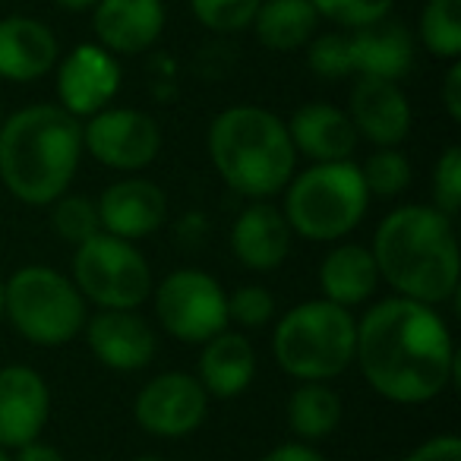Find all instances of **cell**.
<instances>
[{"label": "cell", "mask_w": 461, "mask_h": 461, "mask_svg": "<svg viewBox=\"0 0 461 461\" xmlns=\"http://www.w3.org/2000/svg\"><path fill=\"white\" fill-rule=\"evenodd\" d=\"M354 364L379 398L395 404L433 402L458 376V354L439 310L398 294L360 316Z\"/></svg>", "instance_id": "6da1fadb"}, {"label": "cell", "mask_w": 461, "mask_h": 461, "mask_svg": "<svg viewBox=\"0 0 461 461\" xmlns=\"http://www.w3.org/2000/svg\"><path fill=\"white\" fill-rule=\"evenodd\" d=\"M259 461H326V455L320 448H313L310 442H282V446L269 448Z\"/></svg>", "instance_id": "e575fe53"}, {"label": "cell", "mask_w": 461, "mask_h": 461, "mask_svg": "<svg viewBox=\"0 0 461 461\" xmlns=\"http://www.w3.org/2000/svg\"><path fill=\"white\" fill-rule=\"evenodd\" d=\"M276 316V297L263 285H240L234 294H228V322H238L240 329H263Z\"/></svg>", "instance_id": "1f68e13d"}, {"label": "cell", "mask_w": 461, "mask_h": 461, "mask_svg": "<svg viewBox=\"0 0 461 461\" xmlns=\"http://www.w3.org/2000/svg\"><path fill=\"white\" fill-rule=\"evenodd\" d=\"M58 102L77 121L98 114L121 89V64L102 45H77L58 60Z\"/></svg>", "instance_id": "4fadbf2b"}, {"label": "cell", "mask_w": 461, "mask_h": 461, "mask_svg": "<svg viewBox=\"0 0 461 461\" xmlns=\"http://www.w3.org/2000/svg\"><path fill=\"white\" fill-rule=\"evenodd\" d=\"M253 35L263 48L278 54L301 51L320 35V14L310 0H263L250 23Z\"/></svg>", "instance_id": "cb8c5ba5"}, {"label": "cell", "mask_w": 461, "mask_h": 461, "mask_svg": "<svg viewBox=\"0 0 461 461\" xmlns=\"http://www.w3.org/2000/svg\"><path fill=\"white\" fill-rule=\"evenodd\" d=\"M420 45L436 60L461 58V0H427L417 23Z\"/></svg>", "instance_id": "484cf974"}, {"label": "cell", "mask_w": 461, "mask_h": 461, "mask_svg": "<svg viewBox=\"0 0 461 461\" xmlns=\"http://www.w3.org/2000/svg\"><path fill=\"white\" fill-rule=\"evenodd\" d=\"M83 161V121L60 104H29L0 123V184L26 205H51Z\"/></svg>", "instance_id": "3957f363"}, {"label": "cell", "mask_w": 461, "mask_h": 461, "mask_svg": "<svg viewBox=\"0 0 461 461\" xmlns=\"http://www.w3.org/2000/svg\"><path fill=\"white\" fill-rule=\"evenodd\" d=\"M307 67L320 79H404L414 67L411 29L395 16L351 29V32H322L307 45Z\"/></svg>", "instance_id": "ba28073f"}, {"label": "cell", "mask_w": 461, "mask_h": 461, "mask_svg": "<svg viewBox=\"0 0 461 461\" xmlns=\"http://www.w3.org/2000/svg\"><path fill=\"white\" fill-rule=\"evenodd\" d=\"M95 205L104 234L133 240V244L155 234L167 218V193L149 177L114 180L104 186Z\"/></svg>", "instance_id": "e0dca14e"}, {"label": "cell", "mask_w": 461, "mask_h": 461, "mask_svg": "<svg viewBox=\"0 0 461 461\" xmlns=\"http://www.w3.org/2000/svg\"><path fill=\"white\" fill-rule=\"evenodd\" d=\"M51 417V389L26 364L0 366V448L16 452L41 436Z\"/></svg>", "instance_id": "5bb4252c"}, {"label": "cell", "mask_w": 461, "mask_h": 461, "mask_svg": "<svg viewBox=\"0 0 461 461\" xmlns=\"http://www.w3.org/2000/svg\"><path fill=\"white\" fill-rule=\"evenodd\" d=\"M285 221L291 234L313 244H335L348 238L366 218V193L360 165L354 161H320L294 174L285 186Z\"/></svg>", "instance_id": "8992f818"}, {"label": "cell", "mask_w": 461, "mask_h": 461, "mask_svg": "<svg viewBox=\"0 0 461 461\" xmlns=\"http://www.w3.org/2000/svg\"><path fill=\"white\" fill-rule=\"evenodd\" d=\"M0 461H14V458H10V452H7V448H0Z\"/></svg>", "instance_id": "ab89813d"}, {"label": "cell", "mask_w": 461, "mask_h": 461, "mask_svg": "<svg viewBox=\"0 0 461 461\" xmlns=\"http://www.w3.org/2000/svg\"><path fill=\"white\" fill-rule=\"evenodd\" d=\"M60 60V41L48 23L35 16H4L0 20V79L35 83L45 79Z\"/></svg>", "instance_id": "d6986e66"}, {"label": "cell", "mask_w": 461, "mask_h": 461, "mask_svg": "<svg viewBox=\"0 0 461 461\" xmlns=\"http://www.w3.org/2000/svg\"><path fill=\"white\" fill-rule=\"evenodd\" d=\"M402 461H461V439L452 433L433 436V439H427L417 448H411Z\"/></svg>", "instance_id": "d6a6232c"}, {"label": "cell", "mask_w": 461, "mask_h": 461, "mask_svg": "<svg viewBox=\"0 0 461 461\" xmlns=\"http://www.w3.org/2000/svg\"><path fill=\"white\" fill-rule=\"evenodd\" d=\"M4 316L20 339L64 348L83 335L89 307L70 276L51 266H23L4 282Z\"/></svg>", "instance_id": "52a82bcc"}, {"label": "cell", "mask_w": 461, "mask_h": 461, "mask_svg": "<svg viewBox=\"0 0 461 461\" xmlns=\"http://www.w3.org/2000/svg\"><path fill=\"white\" fill-rule=\"evenodd\" d=\"M209 417V395L193 373L167 370L152 376L133 398V420L155 439H184Z\"/></svg>", "instance_id": "7c38bea8"}, {"label": "cell", "mask_w": 461, "mask_h": 461, "mask_svg": "<svg viewBox=\"0 0 461 461\" xmlns=\"http://www.w3.org/2000/svg\"><path fill=\"white\" fill-rule=\"evenodd\" d=\"M379 288V272L370 247L339 244L320 263V291L326 301L351 310L366 303Z\"/></svg>", "instance_id": "603a6c76"}, {"label": "cell", "mask_w": 461, "mask_h": 461, "mask_svg": "<svg viewBox=\"0 0 461 461\" xmlns=\"http://www.w3.org/2000/svg\"><path fill=\"white\" fill-rule=\"evenodd\" d=\"M288 136L297 155H307L313 165L320 161H351L357 152V130L348 111L332 102H307L291 114Z\"/></svg>", "instance_id": "44dd1931"}, {"label": "cell", "mask_w": 461, "mask_h": 461, "mask_svg": "<svg viewBox=\"0 0 461 461\" xmlns=\"http://www.w3.org/2000/svg\"><path fill=\"white\" fill-rule=\"evenodd\" d=\"M212 167L228 190L250 199H272L294 177L297 152L288 123L259 104H230L218 111L205 133Z\"/></svg>", "instance_id": "277c9868"}, {"label": "cell", "mask_w": 461, "mask_h": 461, "mask_svg": "<svg viewBox=\"0 0 461 461\" xmlns=\"http://www.w3.org/2000/svg\"><path fill=\"white\" fill-rule=\"evenodd\" d=\"M0 320H4V282H0Z\"/></svg>", "instance_id": "f35d334b"}, {"label": "cell", "mask_w": 461, "mask_h": 461, "mask_svg": "<svg viewBox=\"0 0 461 461\" xmlns=\"http://www.w3.org/2000/svg\"><path fill=\"white\" fill-rule=\"evenodd\" d=\"M83 335L92 357L114 373L146 370L158 351L155 329L136 310H98L86 320Z\"/></svg>", "instance_id": "2e32d148"}, {"label": "cell", "mask_w": 461, "mask_h": 461, "mask_svg": "<svg viewBox=\"0 0 461 461\" xmlns=\"http://www.w3.org/2000/svg\"><path fill=\"white\" fill-rule=\"evenodd\" d=\"M341 423V395L326 383H301L288 398V427L301 442H320Z\"/></svg>", "instance_id": "d4e9b609"}, {"label": "cell", "mask_w": 461, "mask_h": 461, "mask_svg": "<svg viewBox=\"0 0 461 461\" xmlns=\"http://www.w3.org/2000/svg\"><path fill=\"white\" fill-rule=\"evenodd\" d=\"M60 10H67V14H92V7H95L98 0H54Z\"/></svg>", "instance_id": "8d00e7d4"}, {"label": "cell", "mask_w": 461, "mask_h": 461, "mask_svg": "<svg viewBox=\"0 0 461 461\" xmlns=\"http://www.w3.org/2000/svg\"><path fill=\"white\" fill-rule=\"evenodd\" d=\"M439 95H442V108H446L448 121L461 123V60H448Z\"/></svg>", "instance_id": "836d02e7"}, {"label": "cell", "mask_w": 461, "mask_h": 461, "mask_svg": "<svg viewBox=\"0 0 461 461\" xmlns=\"http://www.w3.org/2000/svg\"><path fill=\"white\" fill-rule=\"evenodd\" d=\"M196 379L209 398H238L257 379V348L244 332H218L203 345Z\"/></svg>", "instance_id": "7402d4cb"}, {"label": "cell", "mask_w": 461, "mask_h": 461, "mask_svg": "<svg viewBox=\"0 0 461 461\" xmlns=\"http://www.w3.org/2000/svg\"><path fill=\"white\" fill-rule=\"evenodd\" d=\"M83 149L121 174H136L149 167L161 152V127L152 114L140 108H102L86 117Z\"/></svg>", "instance_id": "8fae6325"}, {"label": "cell", "mask_w": 461, "mask_h": 461, "mask_svg": "<svg viewBox=\"0 0 461 461\" xmlns=\"http://www.w3.org/2000/svg\"><path fill=\"white\" fill-rule=\"evenodd\" d=\"M10 458H14V461H67L60 448L48 446V442H41V439L16 448V455H10Z\"/></svg>", "instance_id": "d590c367"}, {"label": "cell", "mask_w": 461, "mask_h": 461, "mask_svg": "<svg viewBox=\"0 0 461 461\" xmlns=\"http://www.w3.org/2000/svg\"><path fill=\"white\" fill-rule=\"evenodd\" d=\"M51 228L60 240L79 247L83 240L102 234V221H98V205L86 193H64L60 199L51 203Z\"/></svg>", "instance_id": "4316f807"}, {"label": "cell", "mask_w": 461, "mask_h": 461, "mask_svg": "<svg viewBox=\"0 0 461 461\" xmlns=\"http://www.w3.org/2000/svg\"><path fill=\"white\" fill-rule=\"evenodd\" d=\"M263 0H190V10L203 29L215 35H238L250 29Z\"/></svg>", "instance_id": "f1b7e54d"}, {"label": "cell", "mask_w": 461, "mask_h": 461, "mask_svg": "<svg viewBox=\"0 0 461 461\" xmlns=\"http://www.w3.org/2000/svg\"><path fill=\"white\" fill-rule=\"evenodd\" d=\"M0 123H4V108H0Z\"/></svg>", "instance_id": "60d3db41"}, {"label": "cell", "mask_w": 461, "mask_h": 461, "mask_svg": "<svg viewBox=\"0 0 461 461\" xmlns=\"http://www.w3.org/2000/svg\"><path fill=\"white\" fill-rule=\"evenodd\" d=\"M357 320L351 310L326 301L291 307L272 332V357L297 383H329L354 364Z\"/></svg>", "instance_id": "5b68a950"}, {"label": "cell", "mask_w": 461, "mask_h": 461, "mask_svg": "<svg viewBox=\"0 0 461 461\" xmlns=\"http://www.w3.org/2000/svg\"><path fill=\"white\" fill-rule=\"evenodd\" d=\"M320 20H329L339 29H360L392 14L395 0H310Z\"/></svg>", "instance_id": "f546056e"}, {"label": "cell", "mask_w": 461, "mask_h": 461, "mask_svg": "<svg viewBox=\"0 0 461 461\" xmlns=\"http://www.w3.org/2000/svg\"><path fill=\"white\" fill-rule=\"evenodd\" d=\"M360 174H364V184L370 196L392 199L411 186L414 167H411L408 155H404L402 149H376V152L360 165Z\"/></svg>", "instance_id": "83f0119b"}, {"label": "cell", "mask_w": 461, "mask_h": 461, "mask_svg": "<svg viewBox=\"0 0 461 461\" xmlns=\"http://www.w3.org/2000/svg\"><path fill=\"white\" fill-rule=\"evenodd\" d=\"M158 326L184 345H205L228 322V294L221 282L203 269H174L152 288Z\"/></svg>", "instance_id": "30bf717a"}, {"label": "cell", "mask_w": 461, "mask_h": 461, "mask_svg": "<svg viewBox=\"0 0 461 461\" xmlns=\"http://www.w3.org/2000/svg\"><path fill=\"white\" fill-rule=\"evenodd\" d=\"M133 461H165V458H158V455H140V458H133Z\"/></svg>", "instance_id": "74e56055"}, {"label": "cell", "mask_w": 461, "mask_h": 461, "mask_svg": "<svg viewBox=\"0 0 461 461\" xmlns=\"http://www.w3.org/2000/svg\"><path fill=\"white\" fill-rule=\"evenodd\" d=\"M429 193H433V209L442 215L455 218L461 212V146H448L433 165L429 177Z\"/></svg>", "instance_id": "4dcf8cb0"}, {"label": "cell", "mask_w": 461, "mask_h": 461, "mask_svg": "<svg viewBox=\"0 0 461 461\" xmlns=\"http://www.w3.org/2000/svg\"><path fill=\"white\" fill-rule=\"evenodd\" d=\"M373 263L379 282L398 297L439 307L458 291V238L455 218L433 205H398L379 221L373 234Z\"/></svg>", "instance_id": "7a4b0ae2"}, {"label": "cell", "mask_w": 461, "mask_h": 461, "mask_svg": "<svg viewBox=\"0 0 461 461\" xmlns=\"http://www.w3.org/2000/svg\"><path fill=\"white\" fill-rule=\"evenodd\" d=\"M291 228L269 199L250 203L230 224V253L250 272H276L291 253Z\"/></svg>", "instance_id": "ffe728a7"}, {"label": "cell", "mask_w": 461, "mask_h": 461, "mask_svg": "<svg viewBox=\"0 0 461 461\" xmlns=\"http://www.w3.org/2000/svg\"><path fill=\"white\" fill-rule=\"evenodd\" d=\"M348 117L360 140L376 149H398L411 136V102L392 79L357 77L348 92Z\"/></svg>", "instance_id": "9a60e30c"}, {"label": "cell", "mask_w": 461, "mask_h": 461, "mask_svg": "<svg viewBox=\"0 0 461 461\" xmlns=\"http://www.w3.org/2000/svg\"><path fill=\"white\" fill-rule=\"evenodd\" d=\"M165 20L161 0H98L92 7L95 39L111 54H142L155 48L165 32Z\"/></svg>", "instance_id": "ac0fdd59"}, {"label": "cell", "mask_w": 461, "mask_h": 461, "mask_svg": "<svg viewBox=\"0 0 461 461\" xmlns=\"http://www.w3.org/2000/svg\"><path fill=\"white\" fill-rule=\"evenodd\" d=\"M70 278L86 303L98 310H136L152 297V266L133 240L95 234L73 250Z\"/></svg>", "instance_id": "9c48e42d"}]
</instances>
